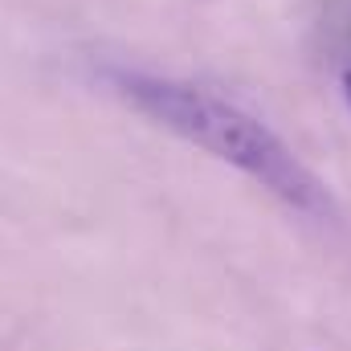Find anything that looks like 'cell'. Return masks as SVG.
<instances>
[{
	"label": "cell",
	"mask_w": 351,
	"mask_h": 351,
	"mask_svg": "<svg viewBox=\"0 0 351 351\" xmlns=\"http://www.w3.org/2000/svg\"><path fill=\"white\" fill-rule=\"evenodd\" d=\"M114 86L147 119H156L160 127H168L176 135H184L188 143L213 152L217 160L241 168L245 176H254L274 196H282L286 204H294L302 213H315V217L331 213V196L315 180V172L302 168L298 156L265 123L245 114L241 106L225 102L221 94L184 86V82L147 78V74H114Z\"/></svg>",
	"instance_id": "cell-1"
},
{
	"label": "cell",
	"mask_w": 351,
	"mask_h": 351,
	"mask_svg": "<svg viewBox=\"0 0 351 351\" xmlns=\"http://www.w3.org/2000/svg\"><path fill=\"white\" fill-rule=\"evenodd\" d=\"M343 94H348V102H351V70L343 74Z\"/></svg>",
	"instance_id": "cell-2"
}]
</instances>
